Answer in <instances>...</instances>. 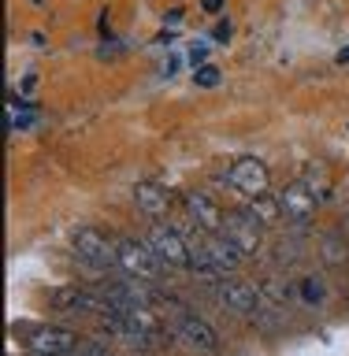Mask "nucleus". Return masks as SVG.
<instances>
[{
    "label": "nucleus",
    "mask_w": 349,
    "mask_h": 356,
    "mask_svg": "<svg viewBox=\"0 0 349 356\" xmlns=\"http://www.w3.org/2000/svg\"><path fill=\"white\" fill-rule=\"evenodd\" d=\"M116 267L127 278H138V282H156L164 275V264L160 256L149 249V241H116Z\"/></svg>",
    "instance_id": "obj_3"
},
{
    "label": "nucleus",
    "mask_w": 349,
    "mask_h": 356,
    "mask_svg": "<svg viewBox=\"0 0 349 356\" xmlns=\"http://www.w3.org/2000/svg\"><path fill=\"white\" fill-rule=\"evenodd\" d=\"M339 63H349V44H346V49L339 52Z\"/></svg>",
    "instance_id": "obj_20"
},
{
    "label": "nucleus",
    "mask_w": 349,
    "mask_h": 356,
    "mask_svg": "<svg viewBox=\"0 0 349 356\" xmlns=\"http://www.w3.org/2000/svg\"><path fill=\"white\" fill-rule=\"evenodd\" d=\"M78 341L82 338H75V330H67V327H30L26 330L30 356H67L78 349Z\"/></svg>",
    "instance_id": "obj_8"
},
{
    "label": "nucleus",
    "mask_w": 349,
    "mask_h": 356,
    "mask_svg": "<svg viewBox=\"0 0 349 356\" xmlns=\"http://www.w3.org/2000/svg\"><path fill=\"white\" fill-rule=\"evenodd\" d=\"M283 219L290 222H309L312 216H316V208H320V197H316V189H312L305 178H297V182H290L283 189Z\"/></svg>",
    "instance_id": "obj_9"
},
{
    "label": "nucleus",
    "mask_w": 349,
    "mask_h": 356,
    "mask_svg": "<svg viewBox=\"0 0 349 356\" xmlns=\"http://www.w3.org/2000/svg\"><path fill=\"white\" fill-rule=\"evenodd\" d=\"M171 327V334L178 341L186 345V349H194V353H219V334L216 327L205 319V316H197V312H189V308H178L175 312V319L167 323Z\"/></svg>",
    "instance_id": "obj_2"
},
{
    "label": "nucleus",
    "mask_w": 349,
    "mask_h": 356,
    "mask_svg": "<svg viewBox=\"0 0 349 356\" xmlns=\"http://www.w3.org/2000/svg\"><path fill=\"white\" fill-rule=\"evenodd\" d=\"M8 122H11L15 130H26L30 122H33V111L22 108V104H15V100H8Z\"/></svg>",
    "instance_id": "obj_16"
},
{
    "label": "nucleus",
    "mask_w": 349,
    "mask_h": 356,
    "mask_svg": "<svg viewBox=\"0 0 349 356\" xmlns=\"http://www.w3.org/2000/svg\"><path fill=\"white\" fill-rule=\"evenodd\" d=\"M71 356H111V349L104 341H78V349Z\"/></svg>",
    "instance_id": "obj_17"
},
{
    "label": "nucleus",
    "mask_w": 349,
    "mask_h": 356,
    "mask_svg": "<svg viewBox=\"0 0 349 356\" xmlns=\"http://www.w3.org/2000/svg\"><path fill=\"white\" fill-rule=\"evenodd\" d=\"M212 293H216V300L227 312L249 319L256 312V300H261V286H249L242 278H219V282H212Z\"/></svg>",
    "instance_id": "obj_7"
},
{
    "label": "nucleus",
    "mask_w": 349,
    "mask_h": 356,
    "mask_svg": "<svg viewBox=\"0 0 349 356\" xmlns=\"http://www.w3.org/2000/svg\"><path fill=\"white\" fill-rule=\"evenodd\" d=\"M71 252L82 260L86 267H116V245L108 234H100L93 227H75L71 230Z\"/></svg>",
    "instance_id": "obj_4"
},
{
    "label": "nucleus",
    "mask_w": 349,
    "mask_h": 356,
    "mask_svg": "<svg viewBox=\"0 0 349 356\" xmlns=\"http://www.w3.org/2000/svg\"><path fill=\"white\" fill-rule=\"evenodd\" d=\"M33 4H41V0H33Z\"/></svg>",
    "instance_id": "obj_21"
},
{
    "label": "nucleus",
    "mask_w": 349,
    "mask_h": 356,
    "mask_svg": "<svg viewBox=\"0 0 349 356\" xmlns=\"http://www.w3.org/2000/svg\"><path fill=\"white\" fill-rule=\"evenodd\" d=\"M227 186L238 189L242 197H261V193H267V186H272V171H267V163L256 160V156H238L227 171Z\"/></svg>",
    "instance_id": "obj_5"
},
{
    "label": "nucleus",
    "mask_w": 349,
    "mask_h": 356,
    "mask_svg": "<svg viewBox=\"0 0 349 356\" xmlns=\"http://www.w3.org/2000/svg\"><path fill=\"white\" fill-rule=\"evenodd\" d=\"M212 38H216V41H227V38H231V26H227V22H219V26L212 30Z\"/></svg>",
    "instance_id": "obj_19"
},
{
    "label": "nucleus",
    "mask_w": 349,
    "mask_h": 356,
    "mask_svg": "<svg viewBox=\"0 0 349 356\" xmlns=\"http://www.w3.org/2000/svg\"><path fill=\"white\" fill-rule=\"evenodd\" d=\"M223 4H227V0H201V8L212 11V15H216V11H223Z\"/></svg>",
    "instance_id": "obj_18"
},
{
    "label": "nucleus",
    "mask_w": 349,
    "mask_h": 356,
    "mask_svg": "<svg viewBox=\"0 0 349 356\" xmlns=\"http://www.w3.org/2000/svg\"><path fill=\"white\" fill-rule=\"evenodd\" d=\"M149 249L160 256L164 267H171V271H189V264H194V252H189V238L183 230L167 227V222H153L149 227Z\"/></svg>",
    "instance_id": "obj_1"
},
{
    "label": "nucleus",
    "mask_w": 349,
    "mask_h": 356,
    "mask_svg": "<svg viewBox=\"0 0 349 356\" xmlns=\"http://www.w3.org/2000/svg\"><path fill=\"white\" fill-rule=\"evenodd\" d=\"M261 230H264V222L256 219L249 208H242V211H231L219 234H223V238H227L242 256H253V252H261V241H264Z\"/></svg>",
    "instance_id": "obj_6"
},
{
    "label": "nucleus",
    "mask_w": 349,
    "mask_h": 356,
    "mask_svg": "<svg viewBox=\"0 0 349 356\" xmlns=\"http://www.w3.org/2000/svg\"><path fill=\"white\" fill-rule=\"evenodd\" d=\"M134 204H138L141 216L160 222V219H167V211H171V193H167L160 182H153V178H141V182L134 186Z\"/></svg>",
    "instance_id": "obj_11"
},
{
    "label": "nucleus",
    "mask_w": 349,
    "mask_h": 356,
    "mask_svg": "<svg viewBox=\"0 0 349 356\" xmlns=\"http://www.w3.org/2000/svg\"><path fill=\"white\" fill-rule=\"evenodd\" d=\"M183 204H186V219L194 222V227H201L205 234H219L223 222H227L223 208L208 193H201V189H189V193L183 197Z\"/></svg>",
    "instance_id": "obj_10"
},
{
    "label": "nucleus",
    "mask_w": 349,
    "mask_h": 356,
    "mask_svg": "<svg viewBox=\"0 0 349 356\" xmlns=\"http://www.w3.org/2000/svg\"><path fill=\"white\" fill-rule=\"evenodd\" d=\"M205 245H208V252H212V260H216V267L223 275H231V271H238V264H242V252L234 249V245L223 238V234H205Z\"/></svg>",
    "instance_id": "obj_12"
},
{
    "label": "nucleus",
    "mask_w": 349,
    "mask_h": 356,
    "mask_svg": "<svg viewBox=\"0 0 349 356\" xmlns=\"http://www.w3.org/2000/svg\"><path fill=\"white\" fill-rule=\"evenodd\" d=\"M223 82V74H219V67H212V63H201L197 71H194V86L197 89H212V86H219Z\"/></svg>",
    "instance_id": "obj_15"
},
{
    "label": "nucleus",
    "mask_w": 349,
    "mask_h": 356,
    "mask_svg": "<svg viewBox=\"0 0 349 356\" xmlns=\"http://www.w3.org/2000/svg\"><path fill=\"white\" fill-rule=\"evenodd\" d=\"M253 211L256 219L264 222V227H275L279 219H283V200L272 197V193H261V197H249V204H245Z\"/></svg>",
    "instance_id": "obj_13"
},
{
    "label": "nucleus",
    "mask_w": 349,
    "mask_h": 356,
    "mask_svg": "<svg viewBox=\"0 0 349 356\" xmlns=\"http://www.w3.org/2000/svg\"><path fill=\"white\" fill-rule=\"evenodd\" d=\"M297 297H301V305H309V308H323L327 305V286H323L320 275H309L297 282Z\"/></svg>",
    "instance_id": "obj_14"
}]
</instances>
